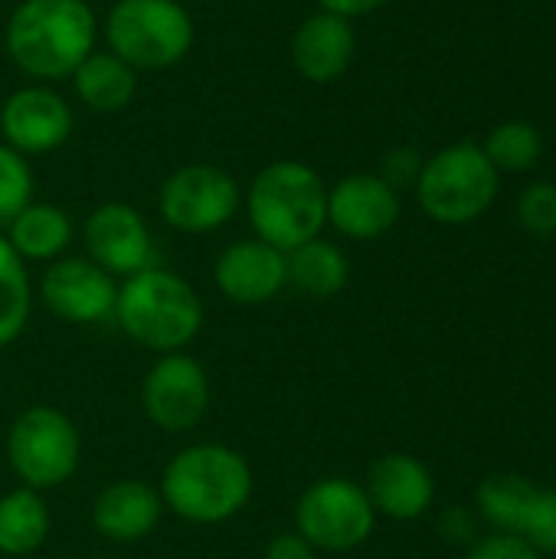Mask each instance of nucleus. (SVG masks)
Wrapping results in <instances>:
<instances>
[{
  "label": "nucleus",
  "mask_w": 556,
  "mask_h": 559,
  "mask_svg": "<svg viewBox=\"0 0 556 559\" xmlns=\"http://www.w3.org/2000/svg\"><path fill=\"white\" fill-rule=\"evenodd\" d=\"M69 82L75 88L79 102L88 111H98V115L125 111L134 102V92H138V72L125 59H118L115 52H108V49H95L72 72Z\"/></svg>",
  "instance_id": "aec40b11"
},
{
  "label": "nucleus",
  "mask_w": 556,
  "mask_h": 559,
  "mask_svg": "<svg viewBox=\"0 0 556 559\" xmlns=\"http://www.w3.org/2000/svg\"><path fill=\"white\" fill-rule=\"evenodd\" d=\"M478 514H472L469 508H449L446 511V518H442V534H446V540H452V544H475L478 540Z\"/></svg>",
  "instance_id": "7c9ffc66"
},
{
  "label": "nucleus",
  "mask_w": 556,
  "mask_h": 559,
  "mask_svg": "<svg viewBox=\"0 0 556 559\" xmlns=\"http://www.w3.org/2000/svg\"><path fill=\"white\" fill-rule=\"evenodd\" d=\"M0 108H3V98H0Z\"/></svg>",
  "instance_id": "473e14b6"
},
{
  "label": "nucleus",
  "mask_w": 556,
  "mask_h": 559,
  "mask_svg": "<svg viewBox=\"0 0 556 559\" xmlns=\"http://www.w3.org/2000/svg\"><path fill=\"white\" fill-rule=\"evenodd\" d=\"M33 203V170L23 154L0 144V233L13 223V216Z\"/></svg>",
  "instance_id": "a878e982"
},
{
  "label": "nucleus",
  "mask_w": 556,
  "mask_h": 559,
  "mask_svg": "<svg viewBox=\"0 0 556 559\" xmlns=\"http://www.w3.org/2000/svg\"><path fill=\"white\" fill-rule=\"evenodd\" d=\"M7 462L23 488L43 495L79 472L82 436L62 409L29 406L7 429Z\"/></svg>",
  "instance_id": "0eeeda50"
},
{
  "label": "nucleus",
  "mask_w": 556,
  "mask_h": 559,
  "mask_svg": "<svg viewBox=\"0 0 556 559\" xmlns=\"http://www.w3.org/2000/svg\"><path fill=\"white\" fill-rule=\"evenodd\" d=\"M315 3L324 13H334V16H344V20H357V16L377 13L387 0H315Z\"/></svg>",
  "instance_id": "2f4dec72"
},
{
  "label": "nucleus",
  "mask_w": 556,
  "mask_h": 559,
  "mask_svg": "<svg viewBox=\"0 0 556 559\" xmlns=\"http://www.w3.org/2000/svg\"><path fill=\"white\" fill-rule=\"evenodd\" d=\"M465 559H544L531 544H524L514 534H485L469 547Z\"/></svg>",
  "instance_id": "cd10ccee"
},
{
  "label": "nucleus",
  "mask_w": 556,
  "mask_h": 559,
  "mask_svg": "<svg viewBox=\"0 0 556 559\" xmlns=\"http://www.w3.org/2000/svg\"><path fill=\"white\" fill-rule=\"evenodd\" d=\"M498 187L501 174L492 167L482 144L459 141L423 160L416 200L429 219L442 226H465L495 206Z\"/></svg>",
  "instance_id": "423d86ee"
},
{
  "label": "nucleus",
  "mask_w": 556,
  "mask_h": 559,
  "mask_svg": "<svg viewBox=\"0 0 556 559\" xmlns=\"http://www.w3.org/2000/svg\"><path fill=\"white\" fill-rule=\"evenodd\" d=\"M246 216L256 239L292 252L328 226V187L311 164L272 160L246 190Z\"/></svg>",
  "instance_id": "20e7f679"
},
{
  "label": "nucleus",
  "mask_w": 556,
  "mask_h": 559,
  "mask_svg": "<svg viewBox=\"0 0 556 559\" xmlns=\"http://www.w3.org/2000/svg\"><path fill=\"white\" fill-rule=\"evenodd\" d=\"M242 193L229 170L216 164L177 167L157 193L161 219L187 236H206L223 229L239 213Z\"/></svg>",
  "instance_id": "1a4fd4ad"
},
{
  "label": "nucleus",
  "mask_w": 556,
  "mask_h": 559,
  "mask_svg": "<svg viewBox=\"0 0 556 559\" xmlns=\"http://www.w3.org/2000/svg\"><path fill=\"white\" fill-rule=\"evenodd\" d=\"M262 559H318V550L292 527V531H279L269 544Z\"/></svg>",
  "instance_id": "c756f323"
},
{
  "label": "nucleus",
  "mask_w": 556,
  "mask_h": 559,
  "mask_svg": "<svg viewBox=\"0 0 556 559\" xmlns=\"http://www.w3.org/2000/svg\"><path fill=\"white\" fill-rule=\"evenodd\" d=\"M498 174H524L544 154V138L531 121H501L482 144Z\"/></svg>",
  "instance_id": "b1692460"
},
{
  "label": "nucleus",
  "mask_w": 556,
  "mask_h": 559,
  "mask_svg": "<svg viewBox=\"0 0 556 559\" xmlns=\"http://www.w3.org/2000/svg\"><path fill=\"white\" fill-rule=\"evenodd\" d=\"M364 491L374 511L390 521H419L436 501L433 472L416 455L406 452L380 455L367 472Z\"/></svg>",
  "instance_id": "f3484780"
},
{
  "label": "nucleus",
  "mask_w": 556,
  "mask_h": 559,
  "mask_svg": "<svg viewBox=\"0 0 556 559\" xmlns=\"http://www.w3.org/2000/svg\"><path fill=\"white\" fill-rule=\"evenodd\" d=\"M102 33L134 72L170 69L193 49V16L180 0H115Z\"/></svg>",
  "instance_id": "39448f33"
},
{
  "label": "nucleus",
  "mask_w": 556,
  "mask_h": 559,
  "mask_svg": "<svg viewBox=\"0 0 556 559\" xmlns=\"http://www.w3.org/2000/svg\"><path fill=\"white\" fill-rule=\"evenodd\" d=\"M164 518L161 491L141 478H118L92 501V527L111 544L147 540Z\"/></svg>",
  "instance_id": "a211bd4d"
},
{
  "label": "nucleus",
  "mask_w": 556,
  "mask_h": 559,
  "mask_svg": "<svg viewBox=\"0 0 556 559\" xmlns=\"http://www.w3.org/2000/svg\"><path fill=\"white\" fill-rule=\"evenodd\" d=\"M95 39L98 20L85 0H20L3 33L13 66L43 85L72 79Z\"/></svg>",
  "instance_id": "f257e3e1"
},
{
  "label": "nucleus",
  "mask_w": 556,
  "mask_h": 559,
  "mask_svg": "<svg viewBox=\"0 0 556 559\" xmlns=\"http://www.w3.org/2000/svg\"><path fill=\"white\" fill-rule=\"evenodd\" d=\"M400 190L380 174H347L328 190V226L344 239L370 242L387 236L400 219Z\"/></svg>",
  "instance_id": "4468645a"
},
{
  "label": "nucleus",
  "mask_w": 556,
  "mask_h": 559,
  "mask_svg": "<svg viewBox=\"0 0 556 559\" xmlns=\"http://www.w3.org/2000/svg\"><path fill=\"white\" fill-rule=\"evenodd\" d=\"M39 298L46 311L66 324H102L115 314L118 282L88 255H62L46 265Z\"/></svg>",
  "instance_id": "f8f14e48"
},
{
  "label": "nucleus",
  "mask_w": 556,
  "mask_h": 559,
  "mask_svg": "<svg viewBox=\"0 0 556 559\" xmlns=\"http://www.w3.org/2000/svg\"><path fill=\"white\" fill-rule=\"evenodd\" d=\"M256 478L242 452L223 442H197L180 449L161 475L164 511L187 524H226L252 498Z\"/></svg>",
  "instance_id": "f03ea898"
},
{
  "label": "nucleus",
  "mask_w": 556,
  "mask_h": 559,
  "mask_svg": "<svg viewBox=\"0 0 556 559\" xmlns=\"http://www.w3.org/2000/svg\"><path fill=\"white\" fill-rule=\"evenodd\" d=\"M518 223L531 236H554L556 233V183L537 180L524 187L518 197Z\"/></svg>",
  "instance_id": "bb28decb"
},
{
  "label": "nucleus",
  "mask_w": 556,
  "mask_h": 559,
  "mask_svg": "<svg viewBox=\"0 0 556 559\" xmlns=\"http://www.w3.org/2000/svg\"><path fill=\"white\" fill-rule=\"evenodd\" d=\"M377 511L364 485L351 478H318L295 501V531L318 554H347L370 540Z\"/></svg>",
  "instance_id": "6e6552de"
},
{
  "label": "nucleus",
  "mask_w": 556,
  "mask_h": 559,
  "mask_svg": "<svg viewBox=\"0 0 556 559\" xmlns=\"http://www.w3.org/2000/svg\"><path fill=\"white\" fill-rule=\"evenodd\" d=\"M357 56L354 23L334 13H311L292 33V66L305 82L331 85L338 82Z\"/></svg>",
  "instance_id": "dca6fc26"
},
{
  "label": "nucleus",
  "mask_w": 556,
  "mask_h": 559,
  "mask_svg": "<svg viewBox=\"0 0 556 559\" xmlns=\"http://www.w3.org/2000/svg\"><path fill=\"white\" fill-rule=\"evenodd\" d=\"M419 170H423V157H419L413 147H393V151L383 157L380 177H383L393 190H400V187H416Z\"/></svg>",
  "instance_id": "c85d7f7f"
},
{
  "label": "nucleus",
  "mask_w": 556,
  "mask_h": 559,
  "mask_svg": "<svg viewBox=\"0 0 556 559\" xmlns=\"http://www.w3.org/2000/svg\"><path fill=\"white\" fill-rule=\"evenodd\" d=\"M514 537H521L524 544H531L541 557L556 554V491L554 488H531L524 504L518 508Z\"/></svg>",
  "instance_id": "393cba45"
},
{
  "label": "nucleus",
  "mask_w": 556,
  "mask_h": 559,
  "mask_svg": "<svg viewBox=\"0 0 556 559\" xmlns=\"http://www.w3.org/2000/svg\"><path fill=\"white\" fill-rule=\"evenodd\" d=\"M85 255L105 269L111 278H131L151 265H157L154 236L144 216L128 203H102L82 223Z\"/></svg>",
  "instance_id": "9b49d317"
},
{
  "label": "nucleus",
  "mask_w": 556,
  "mask_h": 559,
  "mask_svg": "<svg viewBox=\"0 0 556 559\" xmlns=\"http://www.w3.org/2000/svg\"><path fill=\"white\" fill-rule=\"evenodd\" d=\"M213 386L197 357L187 350L161 354L141 383V409L161 432L180 436L197 429L210 413Z\"/></svg>",
  "instance_id": "9d476101"
},
{
  "label": "nucleus",
  "mask_w": 556,
  "mask_h": 559,
  "mask_svg": "<svg viewBox=\"0 0 556 559\" xmlns=\"http://www.w3.org/2000/svg\"><path fill=\"white\" fill-rule=\"evenodd\" d=\"M285 265H288V285L308 298H318V301L341 295L351 282L347 252L338 242L321 239V236L285 252Z\"/></svg>",
  "instance_id": "412c9836"
},
{
  "label": "nucleus",
  "mask_w": 556,
  "mask_h": 559,
  "mask_svg": "<svg viewBox=\"0 0 556 559\" xmlns=\"http://www.w3.org/2000/svg\"><path fill=\"white\" fill-rule=\"evenodd\" d=\"M111 318L128 341L161 357L187 350L197 341L203 331V301L187 278L151 265L121 278Z\"/></svg>",
  "instance_id": "7ed1b4c3"
},
{
  "label": "nucleus",
  "mask_w": 556,
  "mask_h": 559,
  "mask_svg": "<svg viewBox=\"0 0 556 559\" xmlns=\"http://www.w3.org/2000/svg\"><path fill=\"white\" fill-rule=\"evenodd\" d=\"M29 311H33V285H29L26 262L13 252V246L0 233V347L13 344L26 331Z\"/></svg>",
  "instance_id": "5701e85b"
},
{
  "label": "nucleus",
  "mask_w": 556,
  "mask_h": 559,
  "mask_svg": "<svg viewBox=\"0 0 556 559\" xmlns=\"http://www.w3.org/2000/svg\"><path fill=\"white\" fill-rule=\"evenodd\" d=\"M3 236L23 262H56L72 246L75 226L62 206L33 200L13 216Z\"/></svg>",
  "instance_id": "6ab92c4d"
},
{
  "label": "nucleus",
  "mask_w": 556,
  "mask_h": 559,
  "mask_svg": "<svg viewBox=\"0 0 556 559\" xmlns=\"http://www.w3.org/2000/svg\"><path fill=\"white\" fill-rule=\"evenodd\" d=\"M72 105L43 82L10 92L0 108L3 144L23 157H39L62 147L72 134Z\"/></svg>",
  "instance_id": "ddd939ff"
},
{
  "label": "nucleus",
  "mask_w": 556,
  "mask_h": 559,
  "mask_svg": "<svg viewBox=\"0 0 556 559\" xmlns=\"http://www.w3.org/2000/svg\"><path fill=\"white\" fill-rule=\"evenodd\" d=\"M52 531L49 508L39 491L13 488L0 495V554L3 557H29L36 554Z\"/></svg>",
  "instance_id": "4be33fe9"
},
{
  "label": "nucleus",
  "mask_w": 556,
  "mask_h": 559,
  "mask_svg": "<svg viewBox=\"0 0 556 559\" xmlns=\"http://www.w3.org/2000/svg\"><path fill=\"white\" fill-rule=\"evenodd\" d=\"M213 278L223 298H229L233 305H246V308L265 305L288 288L285 252L256 236L236 239L220 252L213 265Z\"/></svg>",
  "instance_id": "2eb2a0df"
},
{
  "label": "nucleus",
  "mask_w": 556,
  "mask_h": 559,
  "mask_svg": "<svg viewBox=\"0 0 556 559\" xmlns=\"http://www.w3.org/2000/svg\"><path fill=\"white\" fill-rule=\"evenodd\" d=\"M92 559H102V557H92Z\"/></svg>",
  "instance_id": "72a5a7b5"
}]
</instances>
